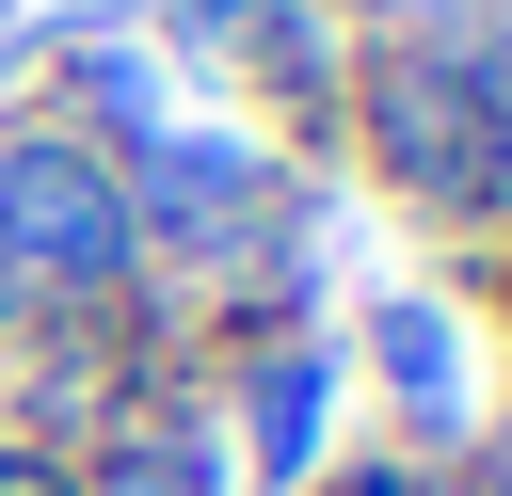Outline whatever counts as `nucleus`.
I'll return each instance as SVG.
<instances>
[{"label":"nucleus","mask_w":512,"mask_h":496,"mask_svg":"<svg viewBox=\"0 0 512 496\" xmlns=\"http://www.w3.org/2000/svg\"><path fill=\"white\" fill-rule=\"evenodd\" d=\"M0 224L32 240V256H64V272H96V256H128V208L96 192V160H64V144H32V160H0Z\"/></svg>","instance_id":"f257e3e1"},{"label":"nucleus","mask_w":512,"mask_h":496,"mask_svg":"<svg viewBox=\"0 0 512 496\" xmlns=\"http://www.w3.org/2000/svg\"><path fill=\"white\" fill-rule=\"evenodd\" d=\"M112 496H192V464L160 448V464H112Z\"/></svg>","instance_id":"f03ea898"},{"label":"nucleus","mask_w":512,"mask_h":496,"mask_svg":"<svg viewBox=\"0 0 512 496\" xmlns=\"http://www.w3.org/2000/svg\"><path fill=\"white\" fill-rule=\"evenodd\" d=\"M0 496H48V480H32V464H0Z\"/></svg>","instance_id":"7ed1b4c3"}]
</instances>
